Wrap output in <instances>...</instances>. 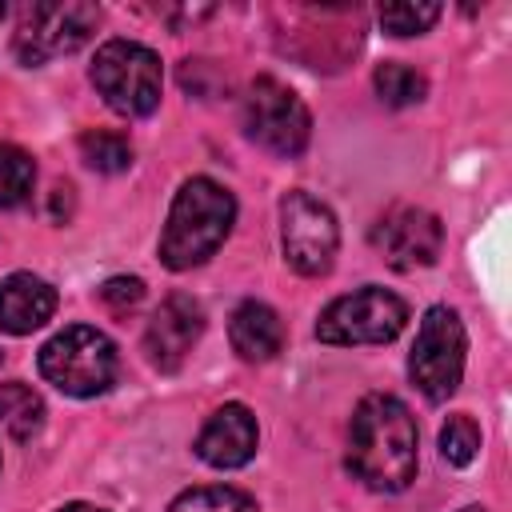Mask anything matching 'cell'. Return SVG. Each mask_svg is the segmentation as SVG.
I'll return each instance as SVG.
<instances>
[{"mask_svg":"<svg viewBox=\"0 0 512 512\" xmlns=\"http://www.w3.org/2000/svg\"><path fill=\"white\" fill-rule=\"evenodd\" d=\"M416 416L404 400L372 392L348 424V472L372 492H404L416 480Z\"/></svg>","mask_w":512,"mask_h":512,"instance_id":"obj_1","label":"cell"},{"mask_svg":"<svg viewBox=\"0 0 512 512\" xmlns=\"http://www.w3.org/2000/svg\"><path fill=\"white\" fill-rule=\"evenodd\" d=\"M236 220V200L228 188H220L208 176H192L180 184L172 208H168V224L160 236V260L172 272H188L196 264H204L232 232Z\"/></svg>","mask_w":512,"mask_h":512,"instance_id":"obj_2","label":"cell"},{"mask_svg":"<svg viewBox=\"0 0 512 512\" xmlns=\"http://www.w3.org/2000/svg\"><path fill=\"white\" fill-rule=\"evenodd\" d=\"M116 344L88 324H72L64 332H56L44 348H40V376L60 388L64 396H100L112 388L116 380Z\"/></svg>","mask_w":512,"mask_h":512,"instance_id":"obj_3","label":"cell"},{"mask_svg":"<svg viewBox=\"0 0 512 512\" xmlns=\"http://www.w3.org/2000/svg\"><path fill=\"white\" fill-rule=\"evenodd\" d=\"M92 84L112 112L128 120L148 116L160 104V56L136 40H108L92 60Z\"/></svg>","mask_w":512,"mask_h":512,"instance_id":"obj_4","label":"cell"},{"mask_svg":"<svg viewBox=\"0 0 512 512\" xmlns=\"http://www.w3.org/2000/svg\"><path fill=\"white\" fill-rule=\"evenodd\" d=\"M464 352H468V336H464L460 316L448 304H432L420 320V332L408 356V376L424 392V400L440 404L460 388Z\"/></svg>","mask_w":512,"mask_h":512,"instance_id":"obj_5","label":"cell"},{"mask_svg":"<svg viewBox=\"0 0 512 512\" xmlns=\"http://www.w3.org/2000/svg\"><path fill=\"white\" fill-rule=\"evenodd\" d=\"M100 24V8L84 4V0H52V4H24L20 8V24L12 36V52L20 56V64H44L56 56L76 52L80 44H88V36Z\"/></svg>","mask_w":512,"mask_h":512,"instance_id":"obj_6","label":"cell"},{"mask_svg":"<svg viewBox=\"0 0 512 512\" xmlns=\"http://www.w3.org/2000/svg\"><path fill=\"white\" fill-rule=\"evenodd\" d=\"M408 320V304L388 292V288H356L348 296H336L320 320H316V336L324 344H388L400 336Z\"/></svg>","mask_w":512,"mask_h":512,"instance_id":"obj_7","label":"cell"},{"mask_svg":"<svg viewBox=\"0 0 512 512\" xmlns=\"http://www.w3.org/2000/svg\"><path fill=\"white\" fill-rule=\"evenodd\" d=\"M244 132L276 156H300L312 136V116L288 84L276 76H256L244 96Z\"/></svg>","mask_w":512,"mask_h":512,"instance_id":"obj_8","label":"cell"},{"mask_svg":"<svg viewBox=\"0 0 512 512\" xmlns=\"http://www.w3.org/2000/svg\"><path fill=\"white\" fill-rule=\"evenodd\" d=\"M280 244H284V260L300 276H324L340 244L332 208L308 192H288L280 200Z\"/></svg>","mask_w":512,"mask_h":512,"instance_id":"obj_9","label":"cell"},{"mask_svg":"<svg viewBox=\"0 0 512 512\" xmlns=\"http://www.w3.org/2000/svg\"><path fill=\"white\" fill-rule=\"evenodd\" d=\"M372 244L384 256L388 268L396 272H416L436 264L440 248H444V228L428 208L416 204H396L376 228H372Z\"/></svg>","mask_w":512,"mask_h":512,"instance_id":"obj_10","label":"cell"},{"mask_svg":"<svg viewBox=\"0 0 512 512\" xmlns=\"http://www.w3.org/2000/svg\"><path fill=\"white\" fill-rule=\"evenodd\" d=\"M204 332V308L188 292H172L144 328V352L160 372H176Z\"/></svg>","mask_w":512,"mask_h":512,"instance_id":"obj_11","label":"cell"},{"mask_svg":"<svg viewBox=\"0 0 512 512\" xmlns=\"http://www.w3.org/2000/svg\"><path fill=\"white\" fill-rule=\"evenodd\" d=\"M256 416L244 404H224L208 416V424L196 436V456L212 468H240L256 456Z\"/></svg>","mask_w":512,"mask_h":512,"instance_id":"obj_12","label":"cell"},{"mask_svg":"<svg viewBox=\"0 0 512 512\" xmlns=\"http://www.w3.org/2000/svg\"><path fill=\"white\" fill-rule=\"evenodd\" d=\"M56 312V288L32 272H12L0 280V328L12 336H28L44 328Z\"/></svg>","mask_w":512,"mask_h":512,"instance_id":"obj_13","label":"cell"},{"mask_svg":"<svg viewBox=\"0 0 512 512\" xmlns=\"http://www.w3.org/2000/svg\"><path fill=\"white\" fill-rule=\"evenodd\" d=\"M228 340H232V348H236L240 360L264 364V360H272L284 348V324H280V316L268 304L244 300L232 312V320H228Z\"/></svg>","mask_w":512,"mask_h":512,"instance_id":"obj_14","label":"cell"},{"mask_svg":"<svg viewBox=\"0 0 512 512\" xmlns=\"http://www.w3.org/2000/svg\"><path fill=\"white\" fill-rule=\"evenodd\" d=\"M0 424L8 428L12 440H32L44 428V400H40V392L28 388L24 380L0 384Z\"/></svg>","mask_w":512,"mask_h":512,"instance_id":"obj_15","label":"cell"},{"mask_svg":"<svg viewBox=\"0 0 512 512\" xmlns=\"http://www.w3.org/2000/svg\"><path fill=\"white\" fill-rule=\"evenodd\" d=\"M372 84H376V96H380L388 108H408V104H420V100L428 96V80H424L416 68L396 64V60L380 64V68L372 72Z\"/></svg>","mask_w":512,"mask_h":512,"instance_id":"obj_16","label":"cell"},{"mask_svg":"<svg viewBox=\"0 0 512 512\" xmlns=\"http://www.w3.org/2000/svg\"><path fill=\"white\" fill-rule=\"evenodd\" d=\"M32 184H36V164L24 148L16 144H4L0 140V208H16L32 196Z\"/></svg>","mask_w":512,"mask_h":512,"instance_id":"obj_17","label":"cell"},{"mask_svg":"<svg viewBox=\"0 0 512 512\" xmlns=\"http://www.w3.org/2000/svg\"><path fill=\"white\" fill-rule=\"evenodd\" d=\"M80 156H84L88 168H96L104 176H116V172H124L132 164V144H128L124 132L96 128V132H84L80 136Z\"/></svg>","mask_w":512,"mask_h":512,"instance_id":"obj_18","label":"cell"},{"mask_svg":"<svg viewBox=\"0 0 512 512\" xmlns=\"http://www.w3.org/2000/svg\"><path fill=\"white\" fill-rule=\"evenodd\" d=\"M168 512H256V500L240 488L208 484V488H188L172 500Z\"/></svg>","mask_w":512,"mask_h":512,"instance_id":"obj_19","label":"cell"},{"mask_svg":"<svg viewBox=\"0 0 512 512\" xmlns=\"http://www.w3.org/2000/svg\"><path fill=\"white\" fill-rule=\"evenodd\" d=\"M480 452V428L472 416H448V424L440 428V456L452 464V468H464L472 464Z\"/></svg>","mask_w":512,"mask_h":512,"instance_id":"obj_20","label":"cell"},{"mask_svg":"<svg viewBox=\"0 0 512 512\" xmlns=\"http://www.w3.org/2000/svg\"><path fill=\"white\" fill-rule=\"evenodd\" d=\"M440 4H384L380 8V24L392 36H420L440 20Z\"/></svg>","mask_w":512,"mask_h":512,"instance_id":"obj_21","label":"cell"},{"mask_svg":"<svg viewBox=\"0 0 512 512\" xmlns=\"http://www.w3.org/2000/svg\"><path fill=\"white\" fill-rule=\"evenodd\" d=\"M100 300H104L112 312H124V308H132V304L144 300V280H140V276H112V280H104Z\"/></svg>","mask_w":512,"mask_h":512,"instance_id":"obj_22","label":"cell"},{"mask_svg":"<svg viewBox=\"0 0 512 512\" xmlns=\"http://www.w3.org/2000/svg\"><path fill=\"white\" fill-rule=\"evenodd\" d=\"M60 512H104V508H96V504H64Z\"/></svg>","mask_w":512,"mask_h":512,"instance_id":"obj_23","label":"cell"},{"mask_svg":"<svg viewBox=\"0 0 512 512\" xmlns=\"http://www.w3.org/2000/svg\"><path fill=\"white\" fill-rule=\"evenodd\" d=\"M460 512H484V508H480V504H468V508H460Z\"/></svg>","mask_w":512,"mask_h":512,"instance_id":"obj_24","label":"cell"}]
</instances>
